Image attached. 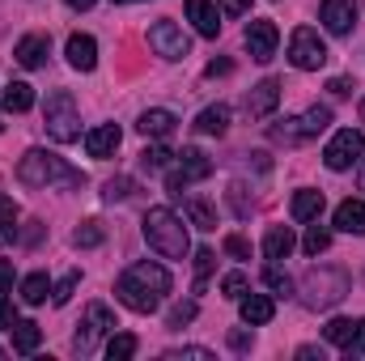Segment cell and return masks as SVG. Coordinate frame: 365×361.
Instances as JSON below:
<instances>
[{
  "mask_svg": "<svg viewBox=\"0 0 365 361\" xmlns=\"http://www.w3.org/2000/svg\"><path fill=\"white\" fill-rule=\"evenodd\" d=\"M17 179L26 183V187H86V175L81 171H73L64 158H56V153H47V149H30L21 162H17Z\"/></svg>",
  "mask_w": 365,
  "mask_h": 361,
  "instance_id": "cell-1",
  "label": "cell"
},
{
  "mask_svg": "<svg viewBox=\"0 0 365 361\" xmlns=\"http://www.w3.org/2000/svg\"><path fill=\"white\" fill-rule=\"evenodd\" d=\"M145 243H149L158 255H166V260H182V255L191 251L187 225H182L179 213H170V208H149V213H145Z\"/></svg>",
  "mask_w": 365,
  "mask_h": 361,
  "instance_id": "cell-2",
  "label": "cell"
},
{
  "mask_svg": "<svg viewBox=\"0 0 365 361\" xmlns=\"http://www.w3.org/2000/svg\"><path fill=\"white\" fill-rule=\"evenodd\" d=\"M349 293H353V280H349L344 268H310L306 280H302V302L310 310H331Z\"/></svg>",
  "mask_w": 365,
  "mask_h": 361,
  "instance_id": "cell-3",
  "label": "cell"
},
{
  "mask_svg": "<svg viewBox=\"0 0 365 361\" xmlns=\"http://www.w3.org/2000/svg\"><path fill=\"white\" fill-rule=\"evenodd\" d=\"M43 128H47V136H51V141H60V145L81 141V115H77V102H73V93H68V90L47 93Z\"/></svg>",
  "mask_w": 365,
  "mask_h": 361,
  "instance_id": "cell-4",
  "label": "cell"
},
{
  "mask_svg": "<svg viewBox=\"0 0 365 361\" xmlns=\"http://www.w3.org/2000/svg\"><path fill=\"white\" fill-rule=\"evenodd\" d=\"M327 43L319 39V30H310V26H297L293 30V39H289V60H293V68H302V73H314V68H323L327 64Z\"/></svg>",
  "mask_w": 365,
  "mask_h": 361,
  "instance_id": "cell-5",
  "label": "cell"
},
{
  "mask_svg": "<svg viewBox=\"0 0 365 361\" xmlns=\"http://www.w3.org/2000/svg\"><path fill=\"white\" fill-rule=\"evenodd\" d=\"M175 158H179V162H175V171L166 175V187H170V195L179 200L191 183H200V179L212 175V162H208L204 149H182V153H175Z\"/></svg>",
  "mask_w": 365,
  "mask_h": 361,
  "instance_id": "cell-6",
  "label": "cell"
},
{
  "mask_svg": "<svg viewBox=\"0 0 365 361\" xmlns=\"http://www.w3.org/2000/svg\"><path fill=\"white\" fill-rule=\"evenodd\" d=\"M106 332H115V315L102 306V302H90L86 306V319L77 323V336H73V353H93L98 349V340L106 336Z\"/></svg>",
  "mask_w": 365,
  "mask_h": 361,
  "instance_id": "cell-7",
  "label": "cell"
},
{
  "mask_svg": "<svg viewBox=\"0 0 365 361\" xmlns=\"http://www.w3.org/2000/svg\"><path fill=\"white\" fill-rule=\"evenodd\" d=\"M361 153H365V136L357 128H344V132H336L331 145L323 149V162H327V171H349L353 162H361Z\"/></svg>",
  "mask_w": 365,
  "mask_h": 361,
  "instance_id": "cell-8",
  "label": "cell"
},
{
  "mask_svg": "<svg viewBox=\"0 0 365 361\" xmlns=\"http://www.w3.org/2000/svg\"><path fill=\"white\" fill-rule=\"evenodd\" d=\"M115 293H119V302L128 306V310H136V315H153L158 310V302H162V293H153L145 280H136L132 272H123L119 280H115Z\"/></svg>",
  "mask_w": 365,
  "mask_h": 361,
  "instance_id": "cell-9",
  "label": "cell"
},
{
  "mask_svg": "<svg viewBox=\"0 0 365 361\" xmlns=\"http://www.w3.org/2000/svg\"><path fill=\"white\" fill-rule=\"evenodd\" d=\"M149 47H153V51H158L162 60H182V56L191 51L187 34H182V30L175 26V21H166V17L149 26Z\"/></svg>",
  "mask_w": 365,
  "mask_h": 361,
  "instance_id": "cell-10",
  "label": "cell"
},
{
  "mask_svg": "<svg viewBox=\"0 0 365 361\" xmlns=\"http://www.w3.org/2000/svg\"><path fill=\"white\" fill-rule=\"evenodd\" d=\"M276 43H280L276 21H251V26H247V51H251V60L268 64L276 56Z\"/></svg>",
  "mask_w": 365,
  "mask_h": 361,
  "instance_id": "cell-11",
  "label": "cell"
},
{
  "mask_svg": "<svg viewBox=\"0 0 365 361\" xmlns=\"http://www.w3.org/2000/svg\"><path fill=\"white\" fill-rule=\"evenodd\" d=\"M319 17L331 34H349L357 26V0H323L319 4Z\"/></svg>",
  "mask_w": 365,
  "mask_h": 361,
  "instance_id": "cell-12",
  "label": "cell"
},
{
  "mask_svg": "<svg viewBox=\"0 0 365 361\" xmlns=\"http://www.w3.org/2000/svg\"><path fill=\"white\" fill-rule=\"evenodd\" d=\"M242 106H247V115H251V119H268L276 106H280V81H272V77H268V81H259L255 90L247 93V102H242Z\"/></svg>",
  "mask_w": 365,
  "mask_h": 361,
  "instance_id": "cell-13",
  "label": "cell"
},
{
  "mask_svg": "<svg viewBox=\"0 0 365 361\" xmlns=\"http://www.w3.org/2000/svg\"><path fill=\"white\" fill-rule=\"evenodd\" d=\"M182 9H187V21H191L204 39H217V34H221V13H217L212 0H187Z\"/></svg>",
  "mask_w": 365,
  "mask_h": 361,
  "instance_id": "cell-14",
  "label": "cell"
},
{
  "mask_svg": "<svg viewBox=\"0 0 365 361\" xmlns=\"http://www.w3.org/2000/svg\"><path fill=\"white\" fill-rule=\"evenodd\" d=\"M119 141H123V136H119L115 123H98V128L86 132V153H90V158H110V153L119 149Z\"/></svg>",
  "mask_w": 365,
  "mask_h": 361,
  "instance_id": "cell-15",
  "label": "cell"
},
{
  "mask_svg": "<svg viewBox=\"0 0 365 361\" xmlns=\"http://www.w3.org/2000/svg\"><path fill=\"white\" fill-rule=\"evenodd\" d=\"M47 34H26L17 47H13V60L21 64V68H43V60H47Z\"/></svg>",
  "mask_w": 365,
  "mask_h": 361,
  "instance_id": "cell-16",
  "label": "cell"
},
{
  "mask_svg": "<svg viewBox=\"0 0 365 361\" xmlns=\"http://www.w3.org/2000/svg\"><path fill=\"white\" fill-rule=\"evenodd\" d=\"M68 64H73L77 73H93V64H98V43H93L90 34H68Z\"/></svg>",
  "mask_w": 365,
  "mask_h": 361,
  "instance_id": "cell-17",
  "label": "cell"
},
{
  "mask_svg": "<svg viewBox=\"0 0 365 361\" xmlns=\"http://www.w3.org/2000/svg\"><path fill=\"white\" fill-rule=\"evenodd\" d=\"M272 315H276V302L268 293H242V323L264 327V323H272Z\"/></svg>",
  "mask_w": 365,
  "mask_h": 361,
  "instance_id": "cell-18",
  "label": "cell"
},
{
  "mask_svg": "<svg viewBox=\"0 0 365 361\" xmlns=\"http://www.w3.org/2000/svg\"><path fill=\"white\" fill-rule=\"evenodd\" d=\"M195 132H204V136H225L230 132V106H204L200 115H195Z\"/></svg>",
  "mask_w": 365,
  "mask_h": 361,
  "instance_id": "cell-19",
  "label": "cell"
},
{
  "mask_svg": "<svg viewBox=\"0 0 365 361\" xmlns=\"http://www.w3.org/2000/svg\"><path fill=\"white\" fill-rule=\"evenodd\" d=\"M179 200H182V213L191 217L195 230H217V213H212L208 200H200V195H191V191H182Z\"/></svg>",
  "mask_w": 365,
  "mask_h": 361,
  "instance_id": "cell-20",
  "label": "cell"
},
{
  "mask_svg": "<svg viewBox=\"0 0 365 361\" xmlns=\"http://www.w3.org/2000/svg\"><path fill=\"white\" fill-rule=\"evenodd\" d=\"M336 230H344V234H365V200H344V204H336Z\"/></svg>",
  "mask_w": 365,
  "mask_h": 361,
  "instance_id": "cell-21",
  "label": "cell"
},
{
  "mask_svg": "<svg viewBox=\"0 0 365 361\" xmlns=\"http://www.w3.org/2000/svg\"><path fill=\"white\" fill-rule=\"evenodd\" d=\"M175 123H179V119H175V111H162V106H158V111H145L136 128H140V136H158V141H162V136H170V132H175Z\"/></svg>",
  "mask_w": 365,
  "mask_h": 361,
  "instance_id": "cell-22",
  "label": "cell"
},
{
  "mask_svg": "<svg viewBox=\"0 0 365 361\" xmlns=\"http://www.w3.org/2000/svg\"><path fill=\"white\" fill-rule=\"evenodd\" d=\"M289 213H293V221H314L319 213H323V191H297L293 195V204H289Z\"/></svg>",
  "mask_w": 365,
  "mask_h": 361,
  "instance_id": "cell-23",
  "label": "cell"
},
{
  "mask_svg": "<svg viewBox=\"0 0 365 361\" xmlns=\"http://www.w3.org/2000/svg\"><path fill=\"white\" fill-rule=\"evenodd\" d=\"M13 349L17 353H34L38 345H43V332H38V323H30V319H13Z\"/></svg>",
  "mask_w": 365,
  "mask_h": 361,
  "instance_id": "cell-24",
  "label": "cell"
},
{
  "mask_svg": "<svg viewBox=\"0 0 365 361\" xmlns=\"http://www.w3.org/2000/svg\"><path fill=\"white\" fill-rule=\"evenodd\" d=\"M0 102H4V111L21 115V111H30V106H34V86H26V81H13V86H4Z\"/></svg>",
  "mask_w": 365,
  "mask_h": 361,
  "instance_id": "cell-25",
  "label": "cell"
},
{
  "mask_svg": "<svg viewBox=\"0 0 365 361\" xmlns=\"http://www.w3.org/2000/svg\"><path fill=\"white\" fill-rule=\"evenodd\" d=\"M293 247H297V243H293V230H289V225H272L268 238H264V255H268V260H284Z\"/></svg>",
  "mask_w": 365,
  "mask_h": 361,
  "instance_id": "cell-26",
  "label": "cell"
},
{
  "mask_svg": "<svg viewBox=\"0 0 365 361\" xmlns=\"http://www.w3.org/2000/svg\"><path fill=\"white\" fill-rule=\"evenodd\" d=\"M297 119H302V136L314 141L319 132H327V123H331V106H310V111L297 115Z\"/></svg>",
  "mask_w": 365,
  "mask_h": 361,
  "instance_id": "cell-27",
  "label": "cell"
},
{
  "mask_svg": "<svg viewBox=\"0 0 365 361\" xmlns=\"http://www.w3.org/2000/svg\"><path fill=\"white\" fill-rule=\"evenodd\" d=\"M47 293H51V285H47V276H43V272H30V276L21 280V302L43 306V302H47Z\"/></svg>",
  "mask_w": 365,
  "mask_h": 361,
  "instance_id": "cell-28",
  "label": "cell"
},
{
  "mask_svg": "<svg viewBox=\"0 0 365 361\" xmlns=\"http://www.w3.org/2000/svg\"><path fill=\"white\" fill-rule=\"evenodd\" d=\"M264 285H268L272 293H280V298H289V293H293V276L280 268L276 260H268V264H264Z\"/></svg>",
  "mask_w": 365,
  "mask_h": 361,
  "instance_id": "cell-29",
  "label": "cell"
},
{
  "mask_svg": "<svg viewBox=\"0 0 365 361\" xmlns=\"http://www.w3.org/2000/svg\"><path fill=\"white\" fill-rule=\"evenodd\" d=\"M106 357H110V361L136 357V336H132V332H119V336H110V345H106Z\"/></svg>",
  "mask_w": 365,
  "mask_h": 361,
  "instance_id": "cell-30",
  "label": "cell"
},
{
  "mask_svg": "<svg viewBox=\"0 0 365 361\" xmlns=\"http://www.w3.org/2000/svg\"><path fill=\"white\" fill-rule=\"evenodd\" d=\"M327 247H331V230L310 225V230H306V238H302V251H306V255H323Z\"/></svg>",
  "mask_w": 365,
  "mask_h": 361,
  "instance_id": "cell-31",
  "label": "cell"
},
{
  "mask_svg": "<svg viewBox=\"0 0 365 361\" xmlns=\"http://www.w3.org/2000/svg\"><path fill=\"white\" fill-rule=\"evenodd\" d=\"M170 158H175V153H170L166 145H153V149H145V153H140V166H145L149 175H158V171H166V166H170Z\"/></svg>",
  "mask_w": 365,
  "mask_h": 361,
  "instance_id": "cell-32",
  "label": "cell"
},
{
  "mask_svg": "<svg viewBox=\"0 0 365 361\" xmlns=\"http://www.w3.org/2000/svg\"><path fill=\"white\" fill-rule=\"evenodd\" d=\"M102 238H106V230H102L98 221H81V225H77V234H73V243H77V247H98Z\"/></svg>",
  "mask_w": 365,
  "mask_h": 361,
  "instance_id": "cell-33",
  "label": "cell"
},
{
  "mask_svg": "<svg viewBox=\"0 0 365 361\" xmlns=\"http://www.w3.org/2000/svg\"><path fill=\"white\" fill-rule=\"evenodd\" d=\"M247 285H251L247 272H225V276H221V293H225V298H238V302H242Z\"/></svg>",
  "mask_w": 365,
  "mask_h": 361,
  "instance_id": "cell-34",
  "label": "cell"
},
{
  "mask_svg": "<svg viewBox=\"0 0 365 361\" xmlns=\"http://www.w3.org/2000/svg\"><path fill=\"white\" fill-rule=\"evenodd\" d=\"M353 327H357L353 319H331V323L323 327V336H327L331 345H349V336H353Z\"/></svg>",
  "mask_w": 365,
  "mask_h": 361,
  "instance_id": "cell-35",
  "label": "cell"
},
{
  "mask_svg": "<svg viewBox=\"0 0 365 361\" xmlns=\"http://www.w3.org/2000/svg\"><path fill=\"white\" fill-rule=\"evenodd\" d=\"M217 264V255L204 247V251H195V293H204V280H208V272Z\"/></svg>",
  "mask_w": 365,
  "mask_h": 361,
  "instance_id": "cell-36",
  "label": "cell"
},
{
  "mask_svg": "<svg viewBox=\"0 0 365 361\" xmlns=\"http://www.w3.org/2000/svg\"><path fill=\"white\" fill-rule=\"evenodd\" d=\"M195 310H200L195 302H179V306L166 315V327H170V332H179L182 323H191V319H195Z\"/></svg>",
  "mask_w": 365,
  "mask_h": 361,
  "instance_id": "cell-37",
  "label": "cell"
},
{
  "mask_svg": "<svg viewBox=\"0 0 365 361\" xmlns=\"http://www.w3.org/2000/svg\"><path fill=\"white\" fill-rule=\"evenodd\" d=\"M77 280H81V272H68V276H60V285L51 289V302H56V306H64V302L73 298V289H77Z\"/></svg>",
  "mask_w": 365,
  "mask_h": 361,
  "instance_id": "cell-38",
  "label": "cell"
},
{
  "mask_svg": "<svg viewBox=\"0 0 365 361\" xmlns=\"http://www.w3.org/2000/svg\"><path fill=\"white\" fill-rule=\"evenodd\" d=\"M102 195H106L110 204H115V200H128V195H132V179H123V175H119V179H110Z\"/></svg>",
  "mask_w": 365,
  "mask_h": 361,
  "instance_id": "cell-39",
  "label": "cell"
},
{
  "mask_svg": "<svg viewBox=\"0 0 365 361\" xmlns=\"http://www.w3.org/2000/svg\"><path fill=\"white\" fill-rule=\"evenodd\" d=\"M221 247H225V255H234V260H251V243H247V238H238V234H230Z\"/></svg>",
  "mask_w": 365,
  "mask_h": 361,
  "instance_id": "cell-40",
  "label": "cell"
},
{
  "mask_svg": "<svg viewBox=\"0 0 365 361\" xmlns=\"http://www.w3.org/2000/svg\"><path fill=\"white\" fill-rule=\"evenodd\" d=\"M344 353H349V357H361V353H365V319H357V327H353V336H349Z\"/></svg>",
  "mask_w": 365,
  "mask_h": 361,
  "instance_id": "cell-41",
  "label": "cell"
},
{
  "mask_svg": "<svg viewBox=\"0 0 365 361\" xmlns=\"http://www.w3.org/2000/svg\"><path fill=\"white\" fill-rule=\"evenodd\" d=\"M242 191H247V187H242V183H234V187H230V204H234V213H238V217H251V200H247Z\"/></svg>",
  "mask_w": 365,
  "mask_h": 361,
  "instance_id": "cell-42",
  "label": "cell"
},
{
  "mask_svg": "<svg viewBox=\"0 0 365 361\" xmlns=\"http://www.w3.org/2000/svg\"><path fill=\"white\" fill-rule=\"evenodd\" d=\"M166 361H212V353L208 349H170Z\"/></svg>",
  "mask_w": 365,
  "mask_h": 361,
  "instance_id": "cell-43",
  "label": "cell"
},
{
  "mask_svg": "<svg viewBox=\"0 0 365 361\" xmlns=\"http://www.w3.org/2000/svg\"><path fill=\"white\" fill-rule=\"evenodd\" d=\"M251 345H255V336H251V332H242V327H238V332H230V349H234V353H251Z\"/></svg>",
  "mask_w": 365,
  "mask_h": 361,
  "instance_id": "cell-44",
  "label": "cell"
},
{
  "mask_svg": "<svg viewBox=\"0 0 365 361\" xmlns=\"http://www.w3.org/2000/svg\"><path fill=\"white\" fill-rule=\"evenodd\" d=\"M247 9H251V0H221V13L225 17H242Z\"/></svg>",
  "mask_w": 365,
  "mask_h": 361,
  "instance_id": "cell-45",
  "label": "cell"
},
{
  "mask_svg": "<svg viewBox=\"0 0 365 361\" xmlns=\"http://www.w3.org/2000/svg\"><path fill=\"white\" fill-rule=\"evenodd\" d=\"M4 293H13V264L9 260H0V298Z\"/></svg>",
  "mask_w": 365,
  "mask_h": 361,
  "instance_id": "cell-46",
  "label": "cell"
},
{
  "mask_svg": "<svg viewBox=\"0 0 365 361\" xmlns=\"http://www.w3.org/2000/svg\"><path fill=\"white\" fill-rule=\"evenodd\" d=\"M327 90L336 93V98H349V93H353V81H349V77H331V86H327Z\"/></svg>",
  "mask_w": 365,
  "mask_h": 361,
  "instance_id": "cell-47",
  "label": "cell"
},
{
  "mask_svg": "<svg viewBox=\"0 0 365 361\" xmlns=\"http://www.w3.org/2000/svg\"><path fill=\"white\" fill-rule=\"evenodd\" d=\"M13 327V306H9V298H0V332H9Z\"/></svg>",
  "mask_w": 365,
  "mask_h": 361,
  "instance_id": "cell-48",
  "label": "cell"
},
{
  "mask_svg": "<svg viewBox=\"0 0 365 361\" xmlns=\"http://www.w3.org/2000/svg\"><path fill=\"white\" fill-rule=\"evenodd\" d=\"M230 68H234V64H230V60H212V64H208V68H204V73H208V77H225V73H230Z\"/></svg>",
  "mask_w": 365,
  "mask_h": 361,
  "instance_id": "cell-49",
  "label": "cell"
},
{
  "mask_svg": "<svg viewBox=\"0 0 365 361\" xmlns=\"http://www.w3.org/2000/svg\"><path fill=\"white\" fill-rule=\"evenodd\" d=\"M297 357H302V361H323V349H314V345H302V349H297Z\"/></svg>",
  "mask_w": 365,
  "mask_h": 361,
  "instance_id": "cell-50",
  "label": "cell"
},
{
  "mask_svg": "<svg viewBox=\"0 0 365 361\" xmlns=\"http://www.w3.org/2000/svg\"><path fill=\"white\" fill-rule=\"evenodd\" d=\"M68 9H93V0H64Z\"/></svg>",
  "mask_w": 365,
  "mask_h": 361,
  "instance_id": "cell-51",
  "label": "cell"
},
{
  "mask_svg": "<svg viewBox=\"0 0 365 361\" xmlns=\"http://www.w3.org/2000/svg\"><path fill=\"white\" fill-rule=\"evenodd\" d=\"M357 187L365 191V153H361V171H357Z\"/></svg>",
  "mask_w": 365,
  "mask_h": 361,
  "instance_id": "cell-52",
  "label": "cell"
},
{
  "mask_svg": "<svg viewBox=\"0 0 365 361\" xmlns=\"http://www.w3.org/2000/svg\"><path fill=\"white\" fill-rule=\"evenodd\" d=\"M115 4H136V0H115Z\"/></svg>",
  "mask_w": 365,
  "mask_h": 361,
  "instance_id": "cell-53",
  "label": "cell"
},
{
  "mask_svg": "<svg viewBox=\"0 0 365 361\" xmlns=\"http://www.w3.org/2000/svg\"><path fill=\"white\" fill-rule=\"evenodd\" d=\"M361 119H365V98H361Z\"/></svg>",
  "mask_w": 365,
  "mask_h": 361,
  "instance_id": "cell-54",
  "label": "cell"
}]
</instances>
